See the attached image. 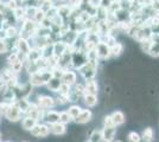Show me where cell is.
I'll use <instances>...</instances> for the list:
<instances>
[{
	"instance_id": "obj_1",
	"label": "cell",
	"mask_w": 159,
	"mask_h": 142,
	"mask_svg": "<svg viewBox=\"0 0 159 142\" xmlns=\"http://www.w3.org/2000/svg\"><path fill=\"white\" fill-rule=\"evenodd\" d=\"M51 77H53L51 69H42L38 72H34V74L30 75L29 83L32 87H39V85L47 84L48 82L50 81Z\"/></svg>"
},
{
	"instance_id": "obj_2",
	"label": "cell",
	"mask_w": 159,
	"mask_h": 142,
	"mask_svg": "<svg viewBox=\"0 0 159 142\" xmlns=\"http://www.w3.org/2000/svg\"><path fill=\"white\" fill-rule=\"evenodd\" d=\"M98 62L99 61H92V62H87L84 65H82L79 69L80 74L82 75V77L88 81V80H93L96 75L98 71Z\"/></svg>"
},
{
	"instance_id": "obj_3",
	"label": "cell",
	"mask_w": 159,
	"mask_h": 142,
	"mask_svg": "<svg viewBox=\"0 0 159 142\" xmlns=\"http://www.w3.org/2000/svg\"><path fill=\"white\" fill-rule=\"evenodd\" d=\"M88 59H87L86 51L83 50H79V51H74L71 54V65L74 68L80 69L82 65H84Z\"/></svg>"
},
{
	"instance_id": "obj_4",
	"label": "cell",
	"mask_w": 159,
	"mask_h": 142,
	"mask_svg": "<svg viewBox=\"0 0 159 142\" xmlns=\"http://www.w3.org/2000/svg\"><path fill=\"white\" fill-rule=\"evenodd\" d=\"M21 114H23V113H21V110H20L19 107L17 105L16 101H14L10 104V107H8V109H7L5 116H6V118L8 120V121L17 122L21 118Z\"/></svg>"
},
{
	"instance_id": "obj_5",
	"label": "cell",
	"mask_w": 159,
	"mask_h": 142,
	"mask_svg": "<svg viewBox=\"0 0 159 142\" xmlns=\"http://www.w3.org/2000/svg\"><path fill=\"white\" fill-rule=\"evenodd\" d=\"M95 50L98 52L99 59H107L111 57V47L108 46L107 43H105V41H99L95 46Z\"/></svg>"
},
{
	"instance_id": "obj_6",
	"label": "cell",
	"mask_w": 159,
	"mask_h": 142,
	"mask_svg": "<svg viewBox=\"0 0 159 142\" xmlns=\"http://www.w3.org/2000/svg\"><path fill=\"white\" fill-rule=\"evenodd\" d=\"M37 105L40 109L49 110V109L55 107V98L50 97V96H38L37 97Z\"/></svg>"
},
{
	"instance_id": "obj_7",
	"label": "cell",
	"mask_w": 159,
	"mask_h": 142,
	"mask_svg": "<svg viewBox=\"0 0 159 142\" xmlns=\"http://www.w3.org/2000/svg\"><path fill=\"white\" fill-rule=\"evenodd\" d=\"M30 131H31V134H32L33 136H36V137H47V136L50 134L49 126H48V124H39V123H37Z\"/></svg>"
},
{
	"instance_id": "obj_8",
	"label": "cell",
	"mask_w": 159,
	"mask_h": 142,
	"mask_svg": "<svg viewBox=\"0 0 159 142\" xmlns=\"http://www.w3.org/2000/svg\"><path fill=\"white\" fill-rule=\"evenodd\" d=\"M92 117H93V114H92V111L89 109H82L81 113L77 115V117L74 121L76 123H79V124H86V123H88L92 120Z\"/></svg>"
},
{
	"instance_id": "obj_9",
	"label": "cell",
	"mask_w": 159,
	"mask_h": 142,
	"mask_svg": "<svg viewBox=\"0 0 159 142\" xmlns=\"http://www.w3.org/2000/svg\"><path fill=\"white\" fill-rule=\"evenodd\" d=\"M50 133H52L53 135L56 136H60V135H64L66 133V127L64 123H62V122H55V123H51L50 124Z\"/></svg>"
},
{
	"instance_id": "obj_10",
	"label": "cell",
	"mask_w": 159,
	"mask_h": 142,
	"mask_svg": "<svg viewBox=\"0 0 159 142\" xmlns=\"http://www.w3.org/2000/svg\"><path fill=\"white\" fill-rule=\"evenodd\" d=\"M61 81H62V83H66V84L71 87L73 84L76 83V74L74 71H70V70L66 69L62 75V77H61Z\"/></svg>"
},
{
	"instance_id": "obj_11",
	"label": "cell",
	"mask_w": 159,
	"mask_h": 142,
	"mask_svg": "<svg viewBox=\"0 0 159 142\" xmlns=\"http://www.w3.org/2000/svg\"><path fill=\"white\" fill-rule=\"evenodd\" d=\"M48 124H51V123H55V122L60 121V113L55 111V110H45L44 113V117H43Z\"/></svg>"
},
{
	"instance_id": "obj_12",
	"label": "cell",
	"mask_w": 159,
	"mask_h": 142,
	"mask_svg": "<svg viewBox=\"0 0 159 142\" xmlns=\"http://www.w3.org/2000/svg\"><path fill=\"white\" fill-rule=\"evenodd\" d=\"M101 133H102V140L112 142L116 134V127H105L101 130Z\"/></svg>"
},
{
	"instance_id": "obj_13",
	"label": "cell",
	"mask_w": 159,
	"mask_h": 142,
	"mask_svg": "<svg viewBox=\"0 0 159 142\" xmlns=\"http://www.w3.org/2000/svg\"><path fill=\"white\" fill-rule=\"evenodd\" d=\"M86 94H92V95H98L99 93V84L95 80H88L86 81Z\"/></svg>"
},
{
	"instance_id": "obj_14",
	"label": "cell",
	"mask_w": 159,
	"mask_h": 142,
	"mask_svg": "<svg viewBox=\"0 0 159 142\" xmlns=\"http://www.w3.org/2000/svg\"><path fill=\"white\" fill-rule=\"evenodd\" d=\"M66 47H68V45H66L63 41H55V43H53V54L57 56V57H61L63 54H66Z\"/></svg>"
},
{
	"instance_id": "obj_15",
	"label": "cell",
	"mask_w": 159,
	"mask_h": 142,
	"mask_svg": "<svg viewBox=\"0 0 159 142\" xmlns=\"http://www.w3.org/2000/svg\"><path fill=\"white\" fill-rule=\"evenodd\" d=\"M111 116H112V120H113V122H114V126H115V127L124 124V123H125V121H126L124 113H122V111H120V110L114 111Z\"/></svg>"
},
{
	"instance_id": "obj_16",
	"label": "cell",
	"mask_w": 159,
	"mask_h": 142,
	"mask_svg": "<svg viewBox=\"0 0 159 142\" xmlns=\"http://www.w3.org/2000/svg\"><path fill=\"white\" fill-rule=\"evenodd\" d=\"M17 49H18L23 54H25V56H26V54L30 52V50H31L30 44L27 43V41L25 38H20L19 41H17Z\"/></svg>"
},
{
	"instance_id": "obj_17",
	"label": "cell",
	"mask_w": 159,
	"mask_h": 142,
	"mask_svg": "<svg viewBox=\"0 0 159 142\" xmlns=\"http://www.w3.org/2000/svg\"><path fill=\"white\" fill-rule=\"evenodd\" d=\"M2 97H4V101L6 102H10V103H12L17 100V96H16V91H14V88H6L4 90V95H2Z\"/></svg>"
},
{
	"instance_id": "obj_18",
	"label": "cell",
	"mask_w": 159,
	"mask_h": 142,
	"mask_svg": "<svg viewBox=\"0 0 159 142\" xmlns=\"http://www.w3.org/2000/svg\"><path fill=\"white\" fill-rule=\"evenodd\" d=\"M61 83H62L61 78H57V77H51V78H50V81L47 83L48 89H49V90H51V91H53V93H56V91H58V89H60Z\"/></svg>"
},
{
	"instance_id": "obj_19",
	"label": "cell",
	"mask_w": 159,
	"mask_h": 142,
	"mask_svg": "<svg viewBox=\"0 0 159 142\" xmlns=\"http://www.w3.org/2000/svg\"><path fill=\"white\" fill-rule=\"evenodd\" d=\"M83 98H84V103H86L87 107H89V108H93L95 107L96 104H98V96L96 95H92V94H84L83 96Z\"/></svg>"
},
{
	"instance_id": "obj_20",
	"label": "cell",
	"mask_w": 159,
	"mask_h": 142,
	"mask_svg": "<svg viewBox=\"0 0 159 142\" xmlns=\"http://www.w3.org/2000/svg\"><path fill=\"white\" fill-rule=\"evenodd\" d=\"M42 57V49H33L26 54L27 62H37Z\"/></svg>"
},
{
	"instance_id": "obj_21",
	"label": "cell",
	"mask_w": 159,
	"mask_h": 142,
	"mask_svg": "<svg viewBox=\"0 0 159 142\" xmlns=\"http://www.w3.org/2000/svg\"><path fill=\"white\" fill-rule=\"evenodd\" d=\"M37 123H38L37 120H34V118L30 117V116H26V117L23 120V122H21V127L25 129V130H31Z\"/></svg>"
},
{
	"instance_id": "obj_22",
	"label": "cell",
	"mask_w": 159,
	"mask_h": 142,
	"mask_svg": "<svg viewBox=\"0 0 159 142\" xmlns=\"http://www.w3.org/2000/svg\"><path fill=\"white\" fill-rule=\"evenodd\" d=\"M154 139V131L151 127H147L144 129L143 134H141V140L144 142H152Z\"/></svg>"
},
{
	"instance_id": "obj_23",
	"label": "cell",
	"mask_w": 159,
	"mask_h": 142,
	"mask_svg": "<svg viewBox=\"0 0 159 142\" xmlns=\"http://www.w3.org/2000/svg\"><path fill=\"white\" fill-rule=\"evenodd\" d=\"M121 52H124V45L121 43H115L113 46H111V56L114 57H118L121 54Z\"/></svg>"
},
{
	"instance_id": "obj_24",
	"label": "cell",
	"mask_w": 159,
	"mask_h": 142,
	"mask_svg": "<svg viewBox=\"0 0 159 142\" xmlns=\"http://www.w3.org/2000/svg\"><path fill=\"white\" fill-rule=\"evenodd\" d=\"M16 103H17V105L19 107V109L21 110V113H26L29 107H30V102L27 101V98H18V100H16Z\"/></svg>"
},
{
	"instance_id": "obj_25",
	"label": "cell",
	"mask_w": 159,
	"mask_h": 142,
	"mask_svg": "<svg viewBox=\"0 0 159 142\" xmlns=\"http://www.w3.org/2000/svg\"><path fill=\"white\" fill-rule=\"evenodd\" d=\"M45 17H47V15H45V12H44L42 8H38L36 14H34V17H33V21L37 23V24H39V23H42V21L45 19Z\"/></svg>"
},
{
	"instance_id": "obj_26",
	"label": "cell",
	"mask_w": 159,
	"mask_h": 142,
	"mask_svg": "<svg viewBox=\"0 0 159 142\" xmlns=\"http://www.w3.org/2000/svg\"><path fill=\"white\" fill-rule=\"evenodd\" d=\"M102 141V133L101 130H94L89 136V142H101Z\"/></svg>"
},
{
	"instance_id": "obj_27",
	"label": "cell",
	"mask_w": 159,
	"mask_h": 142,
	"mask_svg": "<svg viewBox=\"0 0 159 142\" xmlns=\"http://www.w3.org/2000/svg\"><path fill=\"white\" fill-rule=\"evenodd\" d=\"M73 91L77 95V97H79V98H81V97H83L84 94H86V88H84V85H83V84L79 83V84H76V85H75V89H74Z\"/></svg>"
},
{
	"instance_id": "obj_28",
	"label": "cell",
	"mask_w": 159,
	"mask_h": 142,
	"mask_svg": "<svg viewBox=\"0 0 159 142\" xmlns=\"http://www.w3.org/2000/svg\"><path fill=\"white\" fill-rule=\"evenodd\" d=\"M81 110H82V108L79 107V105H71V107L68 109L66 111L69 113V115L73 117V120H75V118L77 117V115L81 113Z\"/></svg>"
},
{
	"instance_id": "obj_29",
	"label": "cell",
	"mask_w": 159,
	"mask_h": 142,
	"mask_svg": "<svg viewBox=\"0 0 159 142\" xmlns=\"http://www.w3.org/2000/svg\"><path fill=\"white\" fill-rule=\"evenodd\" d=\"M71 121H74L73 117L69 115L68 111H62V113H60V122L66 124V123H70Z\"/></svg>"
},
{
	"instance_id": "obj_30",
	"label": "cell",
	"mask_w": 159,
	"mask_h": 142,
	"mask_svg": "<svg viewBox=\"0 0 159 142\" xmlns=\"http://www.w3.org/2000/svg\"><path fill=\"white\" fill-rule=\"evenodd\" d=\"M70 91H71V89H70V85H68V84H66V83H61L60 89H58V93H60V95H63V96H68Z\"/></svg>"
},
{
	"instance_id": "obj_31",
	"label": "cell",
	"mask_w": 159,
	"mask_h": 142,
	"mask_svg": "<svg viewBox=\"0 0 159 142\" xmlns=\"http://www.w3.org/2000/svg\"><path fill=\"white\" fill-rule=\"evenodd\" d=\"M127 140L129 142H140L141 141V136H140L137 131H131V133H128V135H127Z\"/></svg>"
},
{
	"instance_id": "obj_32",
	"label": "cell",
	"mask_w": 159,
	"mask_h": 142,
	"mask_svg": "<svg viewBox=\"0 0 159 142\" xmlns=\"http://www.w3.org/2000/svg\"><path fill=\"white\" fill-rule=\"evenodd\" d=\"M23 63H24V62L20 61V59H18L16 63H13V64L11 65V70H12L16 75L19 74L20 71H21V68H23Z\"/></svg>"
},
{
	"instance_id": "obj_33",
	"label": "cell",
	"mask_w": 159,
	"mask_h": 142,
	"mask_svg": "<svg viewBox=\"0 0 159 142\" xmlns=\"http://www.w3.org/2000/svg\"><path fill=\"white\" fill-rule=\"evenodd\" d=\"M14 18L16 19H21L25 17V7H17L13 11Z\"/></svg>"
},
{
	"instance_id": "obj_34",
	"label": "cell",
	"mask_w": 159,
	"mask_h": 142,
	"mask_svg": "<svg viewBox=\"0 0 159 142\" xmlns=\"http://www.w3.org/2000/svg\"><path fill=\"white\" fill-rule=\"evenodd\" d=\"M5 33H6V37L7 38H13V37H16L17 36V33H18V31H17V28L14 26H8L5 30Z\"/></svg>"
},
{
	"instance_id": "obj_35",
	"label": "cell",
	"mask_w": 159,
	"mask_h": 142,
	"mask_svg": "<svg viewBox=\"0 0 159 142\" xmlns=\"http://www.w3.org/2000/svg\"><path fill=\"white\" fill-rule=\"evenodd\" d=\"M10 102H6V101H2L1 103H0V115L2 114V115H5L7 111V109H8V107H10Z\"/></svg>"
},
{
	"instance_id": "obj_36",
	"label": "cell",
	"mask_w": 159,
	"mask_h": 142,
	"mask_svg": "<svg viewBox=\"0 0 159 142\" xmlns=\"http://www.w3.org/2000/svg\"><path fill=\"white\" fill-rule=\"evenodd\" d=\"M18 59H19V54H17V52H13V54H11L8 57H7V62H8L10 65H12V64L16 63Z\"/></svg>"
},
{
	"instance_id": "obj_37",
	"label": "cell",
	"mask_w": 159,
	"mask_h": 142,
	"mask_svg": "<svg viewBox=\"0 0 159 142\" xmlns=\"http://www.w3.org/2000/svg\"><path fill=\"white\" fill-rule=\"evenodd\" d=\"M103 124H105V127H115L111 115H107L106 117L103 118Z\"/></svg>"
},
{
	"instance_id": "obj_38",
	"label": "cell",
	"mask_w": 159,
	"mask_h": 142,
	"mask_svg": "<svg viewBox=\"0 0 159 142\" xmlns=\"http://www.w3.org/2000/svg\"><path fill=\"white\" fill-rule=\"evenodd\" d=\"M5 5H6V7L8 10H12V11H14L18 7L17 6V0H8Z\"/></svg>"
},
{
	"instance_id": "obj_39",
	"label": "cell",
	"mask_w": 159,
	"mask_h": 142,
	"mask_svg": "<svg viewBox=\"0 0 159 142\" xmlns=\"http://www.w3.org/2000/svg\"><path fill=\"white\" fill-rule=\"evenodd\" d=\"M7 50V45L6 43L4 41H0V54H4V52H6Z\"/></svg>"
},
{
	"instance_id": "obj_40",
	"label": "cell",
	"mask_w": 159,
	"mask_h": 142,
	"mask_svg": "<svg viewBox=\"0 0 159 142\" xmlns=\"http://www.w3.org/2000/svg\"><path fill=\"white\" fill-rule=\"evenodd\" d=\"M7 87H6V83H5V81L0 77V91H4L2 89H6Z\"/></svg>"
},
{
	"instance_id": "obj_41",
	"label": "cell",
	"mask_w": 159,
	"mask_h": 142,
	"mask_svg": "<svg viewBox=\"0 0 159 142\" xmlns=\"http://www.w3.org/2000/svg\"><path fill=\"white\" fill-rule=\"evenodd\" d=\"M113 142H122V141H120V140H116V141H113Z\"/></svg>"
},
{
	"instance_id": "obj_42",
	"label": "cell",
	"mask_w": 159,
	"mask_h": 142,
	"mask_svg": "<svg viewBox=\"0 0 159 142\" xmlns=\"http://www.w3.org/2000/svg\"><path fill=\"white\" fill-rule=\"evenodd\" d=\"M101 142H109V141H106V140H102Z\"/></svg>"
},
{
	"instance_id": "obj_43",
	"label": "cell",
	"mask_w": 159,
	"mask_h": 142,
	"mask_svg": "<svg viewBox=\"0 0 159 142\" xmlns=\"http://www.w3.org/2000/svg\"><path fill=\"white\" fill-rule=\"evenodd\" d=\"M0 140H1V133H0Z\"/></svg>"
},
{
	"instance_id": "obj_44",
	"label": "cell",
	"mask_w": 159,
	"mask_h": 142,
	"mask_svg": "<svg viewBox=\"0 0 159 142\" xmlns=\"http://www.w3.org/2000/svg\"><path fill=\"white\" fill-rule=\"evenodd\" d=\"M0 121H1V115H0Z\"/></svg>"
},
{
	"instance_id": "obj_45",
	"label": "cell",
	"mask_w": 159,
	"mask_h": 142,
	"mask_svg": "<svg viewBox=\"0 0 159 142\" xmlns=\"http://www.w3.org/2000/svg\"><path fill=\"white\" fill-rule=\"evenodd\" d=\"M24 142H26V141H24Z\"/></svg>"
},
{
	"instance_id": "obj_46",
	"label": "cell",
	"mask_w": 159,
	"mask_h": 142,
	"mask_svg": "<svg viewBox=\"0 0 159 142\" xmlns=\"http://www.w3.org/2000/svg\"><path fill=\"white\" fill-rule=\"evenodd\" d=\"M7 142H10V141H7Z\"/></svg>"
},
{
	"instance_id": "obj_47",
	"label": "cell",
	"mask_w": 159,
	"mask_h": 142,
	"mask_svg": "<svg viewBox=\"0 0 159 142\" xmlns=\"http://www.w3.org/2000/svg\"><path fill=\"white\" fill-rule=\"evenodd\" d=\"M0 5H1V4H0Z\"/></svg>"
},
{
	"instance_id": "obj_48",
	"label": "cell",
	"mask_w": 159,
	"mask_h": 142,
	"mask_svg": "<svg viewBox=\"0 0 159 142\" xmlns=\"http://www.w3.org/2000/svg\"><path fill=\"white\" fill-rule=\"evenodd\" d=\"M88 142H89V141H88Z\"/></svg>"
}]
</instances>
